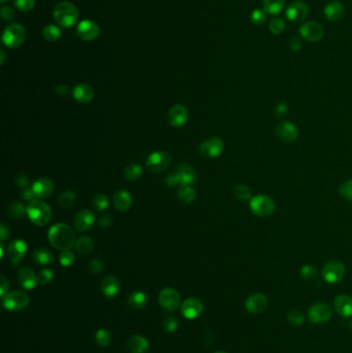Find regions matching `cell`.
Wrapping results in <instances>:
<instances>
[{"instance_id": "obj_1", "label": "cell", "mask_w": 352, "mask_h": 353, "mask_svg": "<svg viewBox=\"0 0 352 353\" xmlns=\"http://www.w3.org/2000/svg\"><path fill=\"white\" fill-rule=\"evenodd\" d=\"M48 239L53 247L58 250H70L76 245L74 229L67 224L57 223L48 231Z\"/></svg>"}, {"instance_id": "obj_2", "label": "cell", "mask_w": 352, "mask_h": 353, "mask_svg": "<svg viewBox=\"0 0 352 353\" xmlns=\"http://www.w3.org/2000/svg\"><path fill=\"white\" fill-rule=\"evenodd\" d=\"M53 16L55 22L59 26L63 28H70L78 21L79 11L74 3L69 1H62L55 6Z\"/></svg>"}, {"instance_id": "obj_3", "label": "cell", "mask_w": 352, "mask_h": 353, "mask_svg": "<svg viewBox=\"0 0 352 353\" xmlns=\"http://www.w3.org/2000/svg\"><path fill=\"white\" fill-rule=\"evenodd\" d=\"M27 216L32 223L37 226H44L50 222L52 211L50 206L39 199H34L28 204Z\"/></svg>"}, {"instance_id": "obj_4", "label": "cell", "mask_w": 352, "mask_h": 353, "mask_svg": "<svg viewBox=\"0 0 352 353\" xmlns=\"http://www.w3.org/2000/svg\"><path fill=\"white\" fill-rule=\"evenodd\" d=\"M26 38V31L21 24L14 23L7 26L2 34V43L10 49H18Z\"/></svg>"}, {"instance_id": "obj_5", "label": "cell", "mask_w": 352, "mask_h": 353, "mask_svg": "<svg viewBox=\"0 0 352 353\" xmlns=\"http://www.w3.org/2000/svg\"><path fill=\"white\" fill-rule=\"evenodd\" d=\"M249 207L251 212L258 217H269L275 212V203L270 196L265 194L255 195L250 198Z\"/></svg>"}, {"instance_id": "obj_6", "label": "cell", "mask_w": 352, "mask_h": 353, "mask_svg": "<svg viewBox=\"0 0 352 353\" xmlns=\"http://www.w3.org/2000/svg\"><path fill=\"white\" fill-rule=\"evenodd\" d=\"M29 305L28 295L20 290L7 292L2 296V306L9 311H21Z\"/></svg>"}, {"instance_id": "obj_7", "label": "cell", "mask_w": 352, "mask_h": 353, "mask_svg": "<svg viewBox=\"0 0 352 353\" xmlns=\"http://www.w3.org/2000/svg\"><path fill=\"white\" fill-rule=\"evenodd\" d=\"M308 317L312 323L323 324L332 319L333 309L325 303H316L310 307Z\"/></svg>"}, {"instance_id": "obj_8", "label": "cell", "mask_w": 352, "mask_h": 353, "mask_svg": "<svg viewBox=\"0 0 352 353\" xmlns=\"http://www.w3.org/2000/svg\"><path fill=\"white\" fill-rule=\"evenodd\" d=\"M321 275L327 283L336 284L345 276V266L337 260L329 261L323 267Z\"/></svg>"}, {"instance_id": "obj_9", "label": "cell", "mask_w": 352, "mask_h": 353, "mask_svg": "<svg viewBox=\"0 0 352 353\" xmlns=\"http://www.w3.org/2000/svg\"><path fill=\"white\" fill-rule=\"evenodd\" d=\"M171 156L165 151H155L150 154L146 165L152 173H160L165 171L171 164Z\"/></svg>"}, {"instance_id": "obj_10", "label": "cell", "mask_w": 352, "mask_h": 353, "mask_svg": "<svg viewBox=\"0 0 352 353\" xmlns=\"http://www.w3.org/2000/svg\"><path fill=\"white\" fill-rule=\"evenodd\" d=\"M159 305L166 311H175L181 304L180 293L172 287H165L158 295Z\"/></svg>"}, {"instance_id": "obj_11", "label": "cell", "mask_w": 352, "mask_h": 353, "mask_svg": "<svg viewBox=\"0 0 352 353\" xmlns=\"http://www.w3.org/2000/svg\"><path fill=\"white\" fill-rule=\"evenodd\" d=\"M299 32H300V35L304 39H306L307 42H311V43L319 42L320 39L323 37V33H324L322 26L320 25L319 23L314 22V21H310V22L303 24L299 29Z\"/></svg>"}, {"instance_id": "obj_12", "label": "cell", "mask_w": 352, "mask_h": 353, "mask_svg": "<svg viewBox=\"0 0 352 353\" xmlns=\"http://www.w3.org/2000/svg\"><path fill=\"white\" fill-rule=\"evenodd\" d=\"M224 149L223 142L219 138H209L199 146V153L205 158L218 157Z\"/></svg>"}, {"instance_id": "obj_13", "label": "cell", "mask_w": 352, "mask_h": 353, "mask_svg": "<svg viewBox=\"0 0 352 353\" xmlns=\"http://www.w3.org/2000/svg\"><path fill=\"white\" fill-rule=\"evenodd\" d=\"M78 36L85 42H92L99 35V27L91 20H84L77 27Z\"/></svg>"}, {"instance_id": "obj_14", "label": "cell", "mask_w": 352, "mask_h": 353, "mask_svg": "<svg viewBox=\"0 0 352 353\" xmlns=\"http://www.w3.org/2000/svg\"><path fill=\"white\" fill-rule=\"evenodd\" d=\"M276 134L284 143L290 144L299 138L297 126L289 121H281L276 126Z\"/></svg>"}, {"instance_id": "obj_15", "label": "cell", "mask_w": 352, "mask_h": 353, "mask_svg": "<svg viewBox=\"0 0 352 353\" xmlns=\"http://www.w3.org/2000/svg\"><path fill=\"white\" fill-rule=\"evenodd\" d=\"M269 306V300L267 295L263 293H254L245 302V308L246 310L251 313V314H260L265 311Z\"/></svg>"}, {"instance_id": "obj_16", "label": "cell", "mask_w": 352, "mask_h": 353, "mask_svg": "<svg viewBox=\"0 0 352 353\" xmlns=\"http://www.w3.org/2000/svg\"><path fill=\"white\" fill-rule=\"evenodd\" d=\"M176 181L180 186H189L196 180V175L193 167L187 163L180 164L175 173H173Z\"/></svg>"}, {"instance_id": "obj_17", "label": "cell", "mask_w": 352, "mask_h": 353, "mask_svg": "<svg viewBox=\"0 0 352 353\" xmlns=\"http://www.w3.org/2000/svg\"><path fill=\"white\" fill-rule=\"evenodd\" d=\"M309 14V7L308 5L301 1V0H297V1L292 2L288 9L286 10V18L291 21L299 23L305 20Z\"/></svg>"}, {"instance_id": "obj_18", "label": "cell", "mask_w": 352, "mask_h": 353, "mask_svg": "<svg viewBox=\"0 0 352 353\" xmlns=\"http://www.w3.org/2000/svg\"><path fill=\"white\" fill-rule=\"evenodd\" d=\"M27 252V244L23 240H14L7 246V255L14 266H17Z\"/></svg>"}, {"instance_id": "obj_19", "label": "cell", "mask_w": 352, "mask_h": 353, "mask_svg": "<svg viewBox=\"0 0 352 353\" xmlns=\"http://www.w3.org/2000/svg\"><path fill=\"white\" fill-rule=\"evenodd\" d=\"M204 305L201 300L196 298H189L182 304L181 312L183 316L187 319H194L203 313Z\"/></svg>"}, {"instance_id": "obj_20", "label": "cell", "mask_w": 352, "mask_h": 353, "mask_svg": "<svg viewBox=\"0 0 352 353\" xmlns=\"http://www.w3.org/2000/svg\"><path fill=\"white\" fill-rule=\"evenodd\" d=\"M188 117H189L188 110L184 106H182V104H176V106L171 108L167 119H169V123L173 127L178 128L183 126L187 122Z\"/></svg>"}, {"instance_id": "obj_21", "label": "cell", "mask_w": 352, "mask_h": 353, "mask_svg": "<svg viewBox=\"0 0 352 353\" xmlns=\"http://www.w3.org/2000/svg\"><path fill=\"white\" fill-rule=\"evenodd\" d=\"M17 278L20 285L27 290L34 289V288L39 284L37 275L35 274L34 271L31 270L30 268L20 269L18 272Z\"/></svg>"}, {"instance_id": "obj_22", "label": "cell", "mask_w": 352, "mask_h": 353, "mask_svg": "<svg viewBox=\"0 0 352 353\" xmlns=\"http://www.w3.org/2000/svg\"><path fill=\"white\" fill-rule=\"evenodd\" d=\"M37 198H47L53 194L55 185L52 180L48 178H39L31 186Z\"/></svg>"}, {"instance_id": "obj_23", "label": "cell", "mask_w": 352, "mask_h": 353, "mask_svg": "<svg viewBox=\"0 0 352 353\" xmlns=\"http://www.w3.org/2000/svg\"><path fill=\"white\" fill-rule=\"evenodd\" d=\"M94 223L95 216L91 211L87 210V209L79 212L74 219V226L79 231H86L90 229L94 225Z\"/></svg>"}, {"instance_id": "obj_24", "label": "cell", "mask_w": 352, "mask_h": 353, "mask_svg": "<svg viewBox=\"0 0 352 353\" xmlns=\"http://www.w3.org/2000/svg\"><path fill=\"white\" fill-rule=\"evenodd\" d=\"M334 308L344 318L352 316V299L347 294H340L334 300Z\"/></svg>"}, {"instance_id": "obj_25", "label": "cell", "mask_w": 352, "mask_h": 353, "mask_svg": "<svg viewBox=\"0 0 352 353\" xmlns=\"http://www.w3.org/2000/svg\"><path fill=\"white\" fill-rule=\"evenodd\" d=\"M100 290L103 295L109 299H113L119 293L120 283L116 277L109 275L101 280Z\"/></svg>"}, {"instance_id": "obj_26", "label": "cell", "mask_w": 352, "mask_h": 353, "mask_svg": "<svg viewBox=\"0 0 352 353\" xmlns=\"http://www.w3.org/2000/svg\"><path fill=\"white\" fill-rule=\"evenodd\" d=\"M126 347L130 353H146L149 349V341L144 336L135 335L128 338Z\"/></svg>"}, {"instance_id": "obj_27", "label": "cell", "mask_w": 352, "mask_h": 353, "mask_svg": "<svg viewBox=\"0 0 352 353\" xmlns=\"http://www.w3.org/2000/svg\"><path fill=\"white\" fill-rule=\"evenodd\" d=\"M113 204L118 211L126 212L132 206V197L127 190H119L113 197Z\"/></svg>"}, {"instance_id": "obj_28", "label": "cell", "mask_w": 352, "mask_h": 353, "mask_svg": "<svg viewBox=\"0 0 352 353\" xmlns=\"http://www.w3.org/2000/svg\"><path fill=\"white\" fill-rule=\"evenodd\" d=\"M73 96L78 102L87 104L92 101L94 97V92L89 85L79 84L74 88Z\"/></svg>"}, {"instance_id": "obj_29", "label": "cell", "mask_w": 352, "mask_h": 353, "mask_svg": "<svg viewBox=\"0 0 352 353\" xmlns=\"http://www.w3.org/2000/svg\"><path fill=\"white\" fill-rule=\"evenodd\" d=\"M344 14H345V9H344V5L339 1H331L324 7L325 18L332 22L339 21L341 18H343Z\"/></svg>"}, {"instance_id": "obj_30", "label": "cell", "mask_w": 352, "mask_h": 353, "mask_svg": "<svg viewBox=\"0 0 352 353\" xmlns=\"http://www.w3.org/2000/svg\"><path fill=\"white\" fill-rule=\"evenodd\" d=\"M32 259H33L36 264H39V266H47V264L53 262L54 255L47 248H38L32 254Z\"/></svg>"}, {"instance_id": "obj_31", "label": "cell", "mask_w": 352, "mask_h": 353, "mask_svg": "<svg viewBox=\"0 0 352 353\" xmlns=\"http://www.w3.org/2000/svg\"><path fill=\"white\" fill-rule=\"evenodd\" d=\"M148 304L147 294L143 291H134L128 298V305L135 310L144 309Z\"/></svg>"}, {"instance_id": "obj_32", "label": "cell", "mask_w": 352, "mask_h": 353, "mask_svg": "<svg viewBox=\"0 0 352 353\" xmlns=\"http://www.w3.org/2000/svg\"><path fill=\"white\" fill-rule=\"evenodd\" d=\"M286 0H262L263 11L269 15H278L285 6Z\"/></svg>"}, {"instance_id": "obj_33", "label": "cell", "mask_w": 352, "mask_h": 353, "mask_svg": "<svg viewBox=\"0 0 352 353\" xmlns=\"http://www.w3.org/2000/svg\"><path fill=\"white\" fill-rule=\"evenodd\" d=\"M62 32L59 27L55 25H47L43 30V36L47 42L55 43L60 39Z\"/></svg>"}, {"instance_id": "obj_34", "label": "cell", "mask_w": 352, "mask_h": 353, "mask_svg": "<svg viewBox=\"0 0 352 353\" xmlns=\"http://www.w3.org/2000/svg\"><path fill=\"white\" fill-rule=\"evenodd\" d=\"M178 196L181 202L185 204H191L193 203L196 198V192L190 185L181 186L178 191Z\"/></svg>"}, {"instance_id": "obj_35", "label": "cell", "mask_w": 352, "mask_h": 353, "mask_svg": "<svg viewBox=\"0 0 352 353\" xmlns=\"http://www.w3.org/2000/svg\"><path fill=\"white\" fill-rule=\"evenodd\" d=\"M7 213L14 219H21L24 215L27 214V208L20 202H13L7 209Z\"/></svg>"}, {"instance_id": "obj_36", "label": "cell", "mask_w": 352, "mask_h": 353, "mask_svg": "<svg viewBox=\"0 0 352 353\" xmlns=\"http://www.w3.org/2000/svg\"><path fill=\"white\" fill-rule=\"evenodd\" d=\"M76 249L79 253L81 254H88L93 250L94 243L93 240L88 237H81L77 240L76 242Z\"/></svg>"}, {"instance_id": "obj_37", "label": "cell", "mask_w": 352, "mask_h": 353, "mask_svg": "<svg viewBox=\"0 0 352 353\" xmlns=\"http://www.w3.org/2000/svg\"><path fill=\"white\" fill-rule=\"evenodd\" d=\"M77 196L74 191L66 190L63 191L58 197V203L62 209H69L73 207L76 203Z\"/></svg>"}, {"instance_id": "obj_38", "label": "cell", "mask_w": 352, "mask_h": 353, "mask_svg": "<svg viewBox=\"0 0 352 353\" xmlns=\"http://www.w3.org/2000/svg\"><path fill=\"white\" fill-rule=\"evenodd\" d=\"M143 174V167L140 164H130L128 165L125 171H124V176L125 179L128 181H135L138 180L140 176Z\"/></svg>"}, {"instance_id": "obj_39", "label": "cell", "mask_w": 352, "mask_h": 353, "mask_svg": "<svg viewBox=\"0 0 352 353\" xmlns=\"http://www.w3.org/2000/svg\"><path fill=\"white\" fill-rule=\"evenodd\" d=\"M112 340V335L107 328H100L95 334V342L99 345L100 347H107L110 345Z\"/></svg>"}, {"instance_id": "obj_40", "label": "cell", "mask_w": 352, "mask_h": 353, "mask_svg": "<svg viewBox=\"0 0 352 353\" xmlns=\"http://www.w3.org/2000/svg\"><path fill=\"white\" fill-rule=\"evenodd\" d=\"M287 321L292 326H301L305 322V316L300 310H291L287 315Z\"/></svg>"}, {"instance_id": "obj_41", "label": "cell", "mask_w": 352, "mask_h": 353, "mask_svg": "<svg viewBox=\"0 0 352 353\" xmlns=\"http://www.w3.org/2000/svg\"><path fill=\"white\" fill-rule=\"evenodd\" d=\"M109 204L108 196L103 193L96 194L92 200V206L96 211H105L109 207Z\"/></svg>"}, {"instance_id": "obj_42", "label": "cell", "mask_w": 352, "mask_h": 353, "mask_svg": "<svg viewBox=\"0 0 352 353\" xmlns=\"http://www.w3.org/2000/svg\"><path fill=\"white\" fill-rule=\"evenodd\" d=\"M235 195L239 200H242V202H244V200L250 199L251 190L247 185H244V184H240V185H238L235 188Z\"/></svg>"}, {"instance_id": "obj_43", "label": "cell", "mask_w": 352, "mask_h": 353, "mask_svg": "<svg viewBox=\"0 0 352 353\" xmlns=\"http://www.w3.org/2000/svg\"><path fill=\"white\" fill-rule=\"evenodd\" d=\"M285 23L281 18H274L270 22L269 29L273 34H281L285 29Z\"/></svg>"}, {"instance_id": "obj_44", "label": "cell", "mask_w": 352, "mask_h": 353, "mask_svg": "<svg viewBox=\"0 0 352 353\" xmlns=\"http://www.w3.org/2000/svg\"><path fill=\"white\" fill-rule=\"evenodd\" d=\"M267 13L263 11V10H254L252 13H251V16H250V21L252 24H254V25L258 26V25H262V24H265V22L267 21Z\"/></svg>"}, {"instance_id": "obj_45", "label": "cell", "mask_w": 352, "mask_h": 353, "mask_svg": "<svg viewBox=\"0 0 352 353\" xmlns=\"http://www.w3.org/2000/svg\"><path fill=\"white\" fill-rule=\"evenodd\" d=\"M339 191L343 198L352 203V179L343 182L340 185Z\"/></svg>"}, {"instance_id": "obj_46", "label": "cell", "mask_w": 352, "mask_h": 353, "mask_svg": "<svg viewBox=\"0 0 352 353\" xmlns=\"http://www.w3.org/2000/svg\"><path fill=\"white\" fill-rule=\"evenodd\" d=\"M300 274H301L303 279H305L307 281L313 280L317 276V270L313 266H310V264H305V266L302 267V269L300 271Z\"/></svg>"}, {"instance_id": "obj_47", "label": "cell", "mask_w": 352, "mask_h": 353, "mask_svg": "<svg viewBox=\"0 0 352 353\" xmlns=\"http://www.w3.org/2000/svg\"><path fill=\"white\" fill-rule=\"evenodd\" d=\"M75 254L70 250H64L59 256V261L63 267H70L75 262Z\"/></svg>"}, {"instance_id": "obj_48", "label": "cell", "mask_w": 352, "mask_h": 353, "mask_svg": "<svg viewBox=\"0 0 352 353\" xmlns=\"http://www.w3.org/2000/svg\"><path fill=\"white\" fill-rule=\"evenodd\" d=\"M15 5L17 9L23 13L30 12L33 10L35 5V0H15Z\"/></svg>"}, {"instance_id": "obj_49", "label": "cell", "mask_w": 352, "mask_h": 353, "mask_svg": "<svg viewBox=\"0 0 352 353\" xmlns=\"http://www.w3.org/2000/svg\"><path fill=\"white\" fill-rule=\"evenodd\" d=\"M38 283L42 284V285H46L48 283H50L51 281L53 280L54 278V273L52 270H49V269H45V270H42L41 272L38 273Z\"/></svg>"}, {"instance_id": "obj_50", "label": "cell", "mask_w": 352, "mask_h": 353, "mask_svg": "<svg viewBox=\"0 0 352 353\" xmlns=\"http://www.w3.org/2000/svg\"><path fill=\"white\" fill-rule=\"evenodd\" d=\"M179 327V323L177 321V319L175 317H167L164 319L163 321V328L164 331L167 333H175L176 331L178 330Z\"/></svg>"}, {"instance_id": "obj_51", "label": "cell", "mask_w": 352, "mask_h": 353, "mask_svg": "<svg viewBox=\"0 0 352 353\" xmlns=\"http://www.w3.org/2000/svg\"><path fill=\"white\" fill-rule=\"evenodd\" d=\"M15 182L19 187L25 189L29 185V178H28V176L26 174L20 173V174H18L17 176H16Z\"/></svg>"}, {"instance_id": "obj_52", "label": "cell", "mask_w": 352, "mask_h": 353, "mask_svg": "<svg viewBox=\"0 0 352 353\" xmlns=\"http://www.w3.org/2000/svg\"><path fill=\"white\" fill-rule=\"evenodd\" d=\"M1 18L3 21H12L15 19V11L10 6H3L1 9Z\"/></svg>"}, {"instance_id": "obj_53", "label": "cell", "mask_w": 352, "mask_h": 353, "mask_svg": "<svg viewBox=\"0 0 352 353\" xmlns=\"http://www.w3.org/2000/svg\"><path fill=\"white\" fill-rule=\"evenodd\" d=\"M89 269H90L91 273H93V274L98 275V274H100V273L102 272L103 266H102V263H101L100 260H98V259H93L89 263Z\"/></svg>"}, {"instance_id": "obj_54", "label": "cell", "mask_w": 352, "mask_h": 353, "mask_svg": "<svg viewBox=\"0 0 352 353\" xmlns=\"http://www.w3.org/2000/svg\"><path fill=\"white\" fill-rule=\"evenodd\" d=\"M22 198L27 200V202L30 203V202H32V200L36 199V195L34 194L33 190H32V188L30 187V188H25V189L23 190V192H22Z\"/></svg>"}, {"instance_id": "obj_55", "label": "cell", "mask_w": 352, "mask_h": 353, "mask_svg": "<svg viewBox=\"0 0 352 353\" xmlns=\"http://www.w3.org/2000/svg\"><path fill=\"white\" fill-rule=\"evenodd\" d=\"M289 47L292 51H300L302 49V42L299 37H291L289 41Z\"/></svg>"}, {"instance_id": "obj_56", "label": "cell", "mask_w": 352, "mask_h": 353, "mask_svg": "<svg viewBox=\"0 0 352 353\" xmlns=\"http://www.w3.org/2000/svg\"><path fill=\"white\" fill-rule=\"evenodd\" d=\"M276 114L278 116H284L288 113V106L285 102H280L276 106Z\"/></svg>"}, {"instance_id": "obj_57", "label": "cell", "mask_w": 352, "mask_h": 353, "mask_svg": "<svg viewBox=\"0 0 352 353\" xmlns=\"http://www.w3.org/2000/svg\"><path fill=\"white\" fill-rule=\"evenodd\" d=\"M0 281H1V288H0V295L1 298L3 295H5L7 292V289H9V281L6 280V278L4 276L0 277Z\"/></svg>"}, {"instance_id": "obj_58", "label": "cell", "mask_w": 352, "mask_h": 353, "mask_svg": "<svg viewBox=\"0 0 352 353\" xmlns=\"http://www.w3.org/2000/svg\"><path fill=\"white\" fill-rule=\"evenodd\" d=\"M112 222H113V220H112V217L110 215L102 216L99 219V224L102 227H110L112 225Z\"/></svg>"}, {"instance_id": "obj_59", "label": "cell", "mask_w": 352, "mask_h": 353, "mask_svg": "<svg viewBox=\"0 0 352 353\" xmlns=\"http://www.w3.org/2000/svg\"><path fill=\"white\" fill-rule=\"evenodd\" d=\"M9 236H10L9 227H7L4 223H1L0 224V239H1V241H4Z\"/></svg>"}, {"instance_id": "obj_60", "label": "cell", "mask_w": 352, "mask_h": 353, "mask_svg": "<svg viewBox=\"0 0 352 353\" xmlns=\"http://www.w3.org/2000/svg\"><path fill=\"white\" fill-rule=\"evenodd\" d=\"M56 92H57V94L60 96L66 95L68 92L67 87L65 85H58L57 87H56Z\"/></svg>"}, {"instance_id": "obj_61", "label": "cell", "mask_w": 352, "mask_h": 353, "mask_svg": "<svg viewBox=\"0 0 352 353\" xmlns=\"http://www.w3.org/2000/svg\"><path fill=\"white\" fill-rule=\"evenodd\" d=\"M3 62H4V52L1 51V65L3 64Z\"/></svg>"}, {"instance_id": "obj_62", "label": "cell", "mask_w": 352, "mask_h": 353, "mask_svg": "<svg viewBox=\"0 0 352 353\" xmlns=\"http://www.w3.org/2000/svg\"><path fill=\"white\" fill-rule=\"evenodd\" d=\"M5 1H7V0H0V2H1V3H4Z\"/></svg>"}, {"instance_id": "obj_63", "label": "cell", "mask_w": 352, "mask_h": 353, "mask_svg": "<svg viewBox=\"0 0 352 353\" xmlns=\"http://www.w3.org/2000/svg\"><path fill=\"white\" fill-rule=\"evenodd\" d=\"M215 353H226V352H223V351H217V352H215Z\"/></svg>"}, {"instance_id": "obj_64", "label": "cell", "mask_w": 352, "mask_h": 353, "mask_svg": "<svg viewBox=\"0 0 352 353\" xmlns=\"http://www.w3.org/2000/svg\"><path fill=\"white\" fill-rule=\"evenodd\" d=\"M351 327H352V322H351Z\"/></svg>"}]
</instances>
